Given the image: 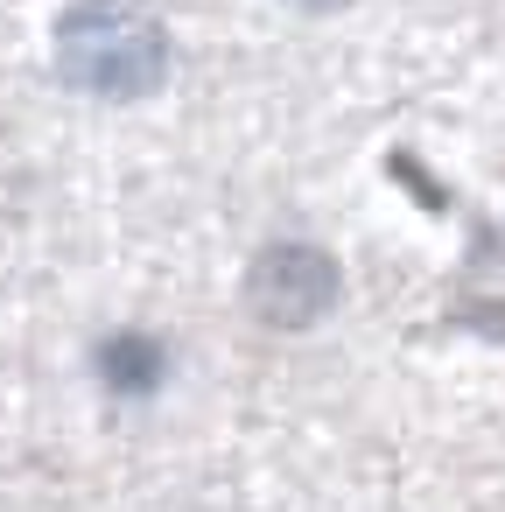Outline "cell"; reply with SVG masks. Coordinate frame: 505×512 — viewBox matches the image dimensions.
<instances>
[{"label": "cell", "mask_w": 505, "mask_h": 512, "mask_svg": "<svg viewBox=\"0 0 505 512\" xmlns=\"http://www.w3.org/2000/svg\"><path fill=\"white\" fill-rule=\"evenodd\" d=\"M64 71L99 92H148L162 78V36L141 15L85 8L64 22Z\"/></svg>", "instance_id": "obj_1"}]
</instances>
